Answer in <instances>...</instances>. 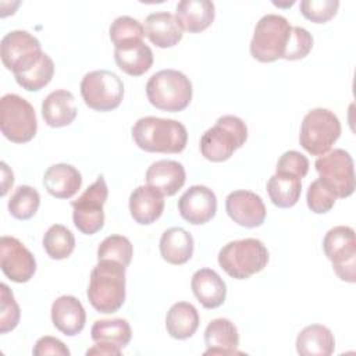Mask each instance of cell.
I'll return each mask as SVG.
<instances>
[{
    "label": "cell",
    "mask_w": 356,
    "mask_h": 356,
    "mask_svg": "<svg viewBox=\"0 0 356 356\" xmlns=\"http://www.w3.org/2000/svg\"><path fill=\"white\" fill-rule=\"evenodd\" d=\"M125 268L113 260H99L92 268L86 296L96 312L111 314L124 305Z\"/></svg>",
    "instance_id": "obj_1"
},
{
    "label": "cell",
    "mask_w": 356,
    "mask_h": 356,
    "mask_svg": "<svg viewBox=\"0 0 356 356\" xmlns=\"http://www.w3.org/2000/svg\"><path fill=\"white\" fill-rule=\"evenodd\" d=\"M136 146L150 153H181L188 143V131L177 120L142 117L132 127Z\"/></svg>",
    "instance_id": "obj_2"
},
{
    "label": "cell",
    "mask_w": 356,
    "mask_h": 356,
    "mask_svg": "<svg viewBox=\"0 0 356 356\" xmlns=\"http://www.w3.org/2000/svg\"><path fill=\"white\" fill-rule=\"evenodd\" d=\"M192 82L177 70L154 72L146 83V96L152 106L159 110L178 113L185 110L192 100Z\"/></svg>",
    "instance_id": "obj_3"
},
{
    "label": "cell",
    "mask_w": 356,
    "mask_h": 356,
    "mask_svg": "<svg viewBox=\"0 0 356 356\" xmlns=\"http://www.w3.org/2000/svg\"><path fill=\"white\" fill-rule=\"evenodd\" d=\"M266 245L256 238L231 241L218 252L220 267L235 280H246L260 273L268 263Z\"/></svg>",
    "instance_id": "obj_4"
},
{
    "label": "cell",
    "mask_w": 356,
    "mask_h": 356,
    "mask_svg": "<svg viewBox=\"0 0 356 356\" xmlns=\"http://www.w3.org/2000/svg\"><path fill=\"white\" fill-rule=\"evenodd\" d=\"M248 127L236 115H222L200 138V153L209 161L228 160L234 152L245 145Z\"/></svg>",
    "instance_id": "obj_5"
},
{
    "label": "cell",
    "mask_w": 356,
    "mask_h": 356,
    "mask_svg": "<svg viewBox=\"0 0 356 356\" xmlns=\"http://www.w3.org/2000/svg\"><path fill=\"white\" fill-rule=\"evenodd\" d=\"M292 26L288 19L278 14L263 15L256 26L250 40V54L261 63H273L282 58Z\"/></svg>",
    "instance_id": "obj_6"
},
{
    "label": "cell",
    "mask_w": 356,
    "mask_h": 356,
    "mask_svg": "<svg viewBox=\"0 0 356 356\" xmlns=\"http://www.w3.org/2000/svg\"><path fill=\"white\" fill-rule=\"evenodd\" d=\"M341 135V122L328 108H313L302 121L299 143L312 156L325 154Z\"/></svg>",
    "instance_id": "obj_7"
},
{
    "label": "cell",
    "mask_w": 356,
    "mask_h": 356,
    "mask_svg": "<svg viewBox=\"0 0 356 356\" xmlns=\"http://www.w3.org/2000/svg\"><path fill=\"white\" fill-rule=\"evenodd\" d=\"M0 129L14 143H25L33 139L38 131L33 106L19 95H4L0 99Z\"/></svg>",
    "instance_id": "obj_8"
},
{
    "label": "cell",
    "mask_w": 356,
    "mask_h": 356,
    "mask_svg": "<svg viewBox=\"0 0 356 356\" xmlns=\"http://www.w3.org/2000/svg\"><path fill=\"white\" fill-rule=\"evenodd\" d=\"M81 95L85 104L96 111H111L117 108L124 97L121 78L108 70H95L81 81Z\"/></svg>",
    "instance_id": "obj_9"
},
{
    "label": "cell",
    "mask_w": 356,
    "mask_h": 356,
    "mask_svg": "<svg viewBox=\"0 0 356 356\" xmlns=\"http://www.w3.org/2000/svg\"><path fill=\"white\" fill-rule=\"evenodd\" d=\"M108 196V188L103 175H99L96 181L85 189V192L74 202L72 220L74 225L85 235H93L99 232L104 225L103 206Z\"/></svg>",
    "instance_id": "obj_10"
},
{
    "label": "cell",
    "mask_w": 356,
    "mask_h": 356,
    "mask_svg": "<svg viewBox=\"0 0 356 356\" xmlns=\"http://www.w3.org/2000/svg\"><path fill=\"white\" fill-rule=\"evenodd\" d=\"M320 181L337 196L348 197L355 192L353 159L343 149L327 152L314 163Z\"/></svg>",
    "instance_id": "obj_11"
},
{
    "label": "cell",
    "mask_w": 356,
    "mask_h": 356,
    "mask_svg": "<svg viewBox=\"0 0 356 356\" xmlns=\"http://www.w3.org/2000/svg\"><path fill=\"white\" fill-rule=\"evenodd\" d=\"M327 259L342 281H356V238L352 227L338 225L331 228L323 241Z\"/></svg>",
    "instance_id": "obj_12"
},
{
    "label": "cell",
    "mask_w": 356,
    "mask_h": 356,
    "mask_svg": "<svg viewBox=\"0 0 356 356\" xmlns=\"http://www.w3.org/2000/svg\"><path fill=\"white\" fill-rule=\"evenodd\" d=\"M43 54L40 42L28 31H11L3 36L0 43L1 61L14 75L32 68Z\"/></svg>",
    "instance_id": "obj_13"
},
{
    "label": "cell",
    "mask_w": 356,
    "mask_h": 356,
    "mask_svg": "<svg viewBox=\"0 0 356 356\" xmlns=\"http://www.w3.org/2000/svg\"><path fill=\"white\" fill-rule=\"evenodd\" d=\"M0 267L7 278L22 284L33 277L36 260L19 239L4 235L0 239Z\"/></svg>",
    "instance_id": "obj_14"
},
{
    "label": "cell",
    "mask_w": 356,
    "mask_h": 356,
    "mask_svg": "<svg viewBox=\"0 0 356 356\" xmlns=\"http://www.w3.org/2000/svg\"><path fill=\"white\" fill-rule=\"evenodd\" d=\"M225 211L241 227L256 228L266 220V206L261 197L252 191H234L225 199Z\"/></svg>",
    "instance_id": "obj_15"
},
{
    "label": "cell",
    "mask_w": 356,
    "mask_h": 356,
    "mask_svg": "<svg viewBox=\"0 0 356 356\" xmlns=\"http://www.w3.org/2000/svg\"><path fill=\"white\" fill-rule=\"evenodd\" d=\"M181 217L193 225L209 222L217 211L216 193L204 185H192L178 200Z\"/></svg>",
    "instance_id": "obj_16"
},
{
    "label": "cell",
    "mask_w": 356,
    "mask_h": 356,
    "mask_svg": "<svg viewBox=\"0 0 356 356\" xmlns=\"http://www.w3.org/2000/svg\"><path fill=\"white\" fill-rule=\"evenodd\" d=\"M146 182L163 196L175 195L185 184L186 172L181 163L175 160H159L149 165Z\"/></svg>",
    "instance_id": "obj_17"
},
{
    "label": "cell",
    "mask_w": 356,
    "mask_h": 356,
    "mask_svg": "<svg viewBox=\"0 0 356 356\" xmlns=\"http://www.w3.org/2000/svg\"><path fill=\"white\" fill-rule=\"evenodd\" d=\"M53 325L64 335L74 337L79 334L86 323V313L82 303L71 295L57 298L51 305Z\"/></svg>",
    "instance_id": "obj_18"
},
{
    "label": "cell",
    "mask_w": 356,
    "mask_h": 356,
    "mask_svg": "<svg viewBox=\"0 0 356 356\" xmlns=\"http://www.w3.org/2000/svg\"><path fill=\"white\" fill-rule=\"evenodd\" d=\"M204 355H241L236 350L239 334L235 324L228 318H214L204 330Z\"/></svg>",
    "instance_id": "obj_19"
},
{
    "label": "cell",
    "mask_w": 356,
    "mask_h": 356,
    "mask_svg": "<svg viewBox=\"0 0 356 356\" xmlns=\"http://www.w3.org/2000/svg\"><path fill=\"white\" fill-rule=\"evenodd\" d=\"M191 288L204 309H216L225 302L227 285L211 268H200L195 271L191 280Z\"/></svg>",
    "instance_id": "obj_20"
},
{
    "label": "cell",
    "mask_w": 356,
    "mask_h": 356,
    "mask_svg": "<svg viewBox=\"0 0 356 356\" xmlns=\"http://www.w3.org/2000/svg\"><path fill=\"white\" fill-rule=\"evenodd\" d=\"M114 60L120 70L131 76L143 75L153 64V51L143 40H131L114 46Z\"/></svg>",
    "instance_id": "obj_21"
},
{
    "label": "cell",
    "mask_w": 356,
    "mask_h": 356,
    "mask_svg": "<svg viewBox=\"0 0 356 356\" xmlns=\"http://www.w3.org/2000/svg\"><path fill=\"white\" fill-rule=\"evenodd\" d=\"M214 15L216 7L210 0H181L177 4V22L182 31L189 33H197L209 28Z\"/></svg>",
    "instance_id": "obj_22"
},
{
    "label": "cell",
    "mask_w": 356,
    "mask_h": 356,
    "mask_svg": "<svg viewBox=\"0 0 356 356\" xmlns=\"http://www.w3.org/2000/svg\"><path fill=\"white\" fill-rule=\"evenodd\" d=\"M129 211L135 222L149 225L164 211L163 195L149 185H140L129 196Z\"/></svg>",
    "instance_id": "obj_23"
},
{
    "label": "cell",
    "mask_w": 356,
    "mask_h": 356,
    "mask_svg": "<svg viewBox=\"0 0 356 356\" xmlns=\"http://www.w3.org/2000/svg\"><path fill=\"white\" fill-rule=\"evenodd\" d=\"M46 191L57 199L72 197L82 185L81 172L71 164L58 163L50 165L43 175Z\"/></svg>",
    "instance_id": "obj_24"
},
{
    "label": "cell",
    "mask_w": 356,
    "mask_h": 356,
    "mask_svg": "<svg viewBox=\"0 0 356 356\" xmlns=\"http://www.w3.org/2000/svg\"><path fill=\"white\" fill-rule=\"evenodd\" d=\"M145 35L154 46L167 49L181 42L182 29L175 15L168 11H156L146 17Z\"/></svg>",
    "instance_id": "obj_25"
},
{
    "label": "cell",
    "mask_w": 356,
    "mask_h": 356,
    "mask_svg": "<svg viewBox=\"0 0 356 356\" xmlns=\"http://www.w3.org/2000/svg\"><path fill=\"white\" fill-rule=\"evenodd\" d=\"M78 108L75 97L70 90L57 89L49 93L42 102V115L44 122L53 128L70 125L76 117Z\"/></svg>",
    "instance_id": "obj_26"
},
{
    "label": "cell",
    "mask_w": 356,
    "mask_h": 356,
    "mask_svg": "<svg viewBox=\"0 0 356 356\" xmlns=\"http://www.w3.org/2000/svg\"><path fill=\"white\" fill-rule=\"evenodd\" d=\"M160 254L170 264H185L191 260L195 249L192 235L181 228L171 227L165 229L160 238Z\"/></svg>",
    "instance_id": "obj_27"
},
{
    "label": "cell",
    "mask_w": 356,
    "mask_h": 356,
    "mask_svg": "<svg viewBox=\"0 0 356 356\" xmlns=\"http://www.w3.org/2000/svg\"><path fill=\"white\" fill-rule=\"evenodd\" d=\"M295 345L302 356H330L335 350V338L325 325L312 324L298 334Z\"/></svg>",
    "instance_id": "obj_28"
},
{
    "label": "cell",
    "mask_w": 356,
    "mask_h": 356,
    "mask_svg": "<svg viewBox=\"0 0 356 356\" xmlns=\"http://www.w3.org/2000/svg\"><path fill=\"white\" fill-rule=\"evenodd\" d=\"M200 323L199 313L196 307L189 302L174 303L167 312L165 328L170 337L174 339L191 338Z\"/></svg>",
    "instance_id": "obj_29"
},
{
    "label": "cell",
    "mask_w": 356,
    "mask_h": 356,
    "mask_svg": "<svg viewBox=\"0 0 356 356\" xmlns=\"http://www.w3.org/2000/svg\"><path fill=\"white\" fill-rule=\"evenodd\" d=\"M267 193L277 207H292L298 203L302 193L300 178L286 172H275L267 181Z\"/></svg>",
    "instance_id": "obj_30"
},
{
    "label": "cell",
    "mask_w": 356,
    "mask_h": 356,
    "mask_svg": "<svg viewBox=\"0 0 356 356\" xmlns=\"http://www.w3.org/2000/svg\"><path fill=\"white\" fill-rule=\"evenodd\" d=\"M90 338L95 342L113 345L122 350L132 338V330L124 318L96 320L90 330Z\"/></svg>",
    "instance_id": "obj_31"
},
{
    "label": "cell",
    "mask_w": 356,
    "mask_h": 356,
    "mask_svg": "<svg viewBox=\"0 0 356 356\" xmlns=\"http://www.w3.org/2000/svg\"><path fill=\"white\" fill-rule=\"evenodd\" d=\"M43 248L53 260L67 259L75 249V236L67 227L53 224L43 235Z\"/></svg>",
    "instance_id": "obj_32"
},
{
    "label": "cell",
    "mask_w": 356,
    "mask_h": 356,
    "mask_svg": "<svg viewBox=\"0 0 356 356\" xmlns=\"http://www.w3.org/2000/svg\"><path fill=\"white\" fill-rule=\"evenodd\" d=\"M54 75V63L49 54H43L42 58L28 71L14 75L17 83L28 92H38L50 83Z\"/></svg>",
    "instance_id": "obj_33"
},
{
    "label": "cell",
    "mask_w": 356,
    "mask_h": 356,
    "mask_svg": "<svg viewBox=\"0 0 356 356\" xmlns=\"http://www.w3.org/2000/svg\"><path fill=\"white\" fill-rule=\"evenodd\" d=\"M39 204V192L29 185H19L8 200V211L17 220H29L36 214Z\"/></svg>",
    "instance_id": "obj_34"
},
{
    "label": "cell",
    "mask_w": 356,
    "mask_h": 356,
    "mask_svg": "<svg viewBox=\"0 0 356 356\" xmlns=\"http://www.w3.org/2000/svg\"><path fill=\"white\" fill-rule=\"evenodd\" d=\"M134 248L131 241L122 235H110L97 248V260H113L125 267L131 263Z\"/></svg>",
    "instance_id": "obj_35"
},
{
    "label": "cell",
    "mask_w": 356,
    "mask_h": 356,
    "mask_svg": "<svg viewBox=\"0 0 356 356\" xmlns=\"http://www.w3.org/2000/svg\"><path fill=\"white\" fill-rule=\"evenodd\" d=\"M108 35L114 46H118L131 40H142L145 36V28L138 19L129 15H121L111 22Z\"/></svg>",
    "instance_id": "obj_36"
},
{
    "label": "cell",
    "mask_w": 356,
    "mask_h": 356,
    "mask_svg": "<svg viewBox=\"0 0 356 356\" xmlns=\"http://www.w3.org/2000/svg\"><path fill=\"white\" fill-rule=\"evenodd\" d=\"M300 13L305 18L316 24H324L335 17L339 1L338 0H303L300 1Z\"/></svg>",
    "instance_id": "obj_37"
},
{
    "label": "cell",
    "mask_w": 356,
    "mask_h": 356,
    "mask_svg": "<svg viewBox=\"0 0 356 356\" xmlns=\"http://www.w3.org/2000/svg\"><path fill=\"white\" fill-rule=\"evenodd\" d=\"M0 295H1V306H0V332L7 334L8 331H13L21 317V310L18 303L14 299V295L11 289L6 285H0Z\"/></svg>",
    "instance_id": "obj_38"
},
{
    "label": "cell",
    "mask_w": 356,
    "mask_h": 356,
    "mask_svg": "<svg viewBox=\"0 0 356 356\" xmlns=\"http://www.w3.org/2000/svg\"><path fill=\"white\" fill-rule=\"evenodd\" d=\"M313 47L312 33L302 26H292L289 40L286 43L282 58L285 60H300L306 57Z\"/></svg>",
    "instance_id": "obj_39"
},
{
    "label": "cell",
    "mask_w": 356,
    "mask_h": 356,
    "mask_svg": "<svg viewBox=\"0 0 356 356\" xmlns=\"http://www.w3.org/2000/svg\"><path fill=\"white\" fill-rule=\"evenodd\" d=\"M306 200L309 209L313 213L324 214L334 207L337 196L320 179H316L310 184L307 189Z\"/></svg>",
    "instance_id": "obj_40"
},
{
    "label": "cell",
    "mask_w": 356,
    "mask_h": 356,
    "mask_svg": "<svg viewBox=\"0 0 356 356\" xmlns=\"http://www.w3.org/2000/svg\"><path fill=\"white\" fill-rule=\"evenodd\" d=\"M309 171V160L305 154H302L298 150H288L282 153V156L278 159L275 172H286L292 174L298 178L306 177Z\"/></svg>",
    "instance_id": "obj_41"
},
{
    "label": "cell",
    "mask_w": 356,
    "mask_h": 356,
    "mask_svg": "<svg viewBox=\"0 0 356 356\" xmlns=\"http://www.w3.org/2000/svg\"><path fill=\"white\" fill-rule=\"evenodd\" d=\"M32 353L35 356H46V355L70 356V349L60 339L50 335H44L36 341Z\"/></svg>",
    "instance_id": "obj_42"
},
{
    "label": "cell",
    "mask_w": 356,
    "mask_h": 356,
    "mask_svg": "<svg viewBox=\"0 0 356 356\" xmlns=\"http://www.w3.org/2000/svg\"><path fill=\"white\" fill-rule=\"evenodd\" d=\"M86 355H107V356H120L121 355V349L113 345H107V343H100L96 342L92 348H89L86 350Z\"/></svg>",
    "instance_id": "obj_43"
}]
</instances>
